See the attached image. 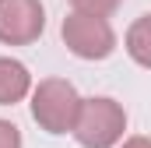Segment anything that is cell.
<instances>
[{
  "instance_id": "6da1fadb",
  "label": "cell",
  "mask_w": 151,
  "mask_h": 148,
  "mask_svg": "<svg viewBox=\"0 0 151 148\" xmlns=\"http://www.w3.org/2000/svg\"><path fill=\"white\" fill-rule=\"evenodd\" d=\"M127 131V110L109 95L81 99V110L74 120V141L81 148H116Z\"/></svg>"
},
{
  "instance_id": "7a4b0ae2",
  "label": "cell",
  "mask_w": 151,
  "mask_h": 148,
  "mask_svg": "<svg viewBox=\"0 0 151 148\" xmlns=\"http://www.w3.org/2000/svg\"><path fill=\"white\" fill-rule=\"evenodd\" d=\"M77 110H81V95L63 78H42L32 88V120L46 134H70Z\"/></svg>"
},
{
  "instance_id": "3957f363",
  "label": "cell",
  "mask_w": 151,
  "mask_h": 148,
  "mask_svg": "<svg viewBox=\"0 0 151 148\" xmlns=\"http://www.w3.org/2000/svg\"><path fill=\"white\" fill-rule=\"evenodd\" d=\"M60 36H63V46L77 60H106L116 53V32L106 14L70 11L60 25Z\"/></svg>"
},
{
  "instance_id": "277c9868",
  "label": "cell",
  "mask_w": 151,
  "mask_h": 148,
  "mask_svg": "<svg viewBox=\"0 0 151 148\" xmlns=\"http://www.w3.org/2000/svg\"><path fill=\"white\" fill-rule=\"evenodd\" d=\"M46 32L42 0H0V42L4 46H32Z\"/></svg>"
},
{
  "instance_id": "5b68a950",
  "label": "cell",
  "mask_w": 151,
  "mask_h": 148,
  "mask_svg": "<svg viewBox=\"0 0 151 148\" xmlns=\"http://www.w3.org/2000/svg\"><path fill=\"white\" fill-rule=\"evenodd\" d=\"M32 74L21 60L0 57V106H18L21 99L32 95Z\"/></svg>"
},
{
  "instance_id": "8992f818",
  "label": "cell",
  "mask_w": 151,
  "mask_h": 148,
  "mask_svg": "<svg viewBox=\"0 0 151 148\" xmlns=\"http://www.w3.org/2000/svg\"><path fill=\"white\" fill-rule=\"evenodd\" d=\"M123 49H127V57H130L137 67L151 71V14H141V18L127 28Z\"/></svg>"
},
{
  "instance_id": "52a82bcc",
  "label": "cell",
  "mask_w": 151,
  "mask_h": 148,
  "mask_svg": "<svg viewBox=\"0 0 151 148\" xmlns=\"http://www.w3.org/2000/svg\"><path fill=\"white\" fill-rule=\"evenodd\" d=\"M119 4L123 0H70L74 11H91V14H106V18L119 11Z\"/></svg>"
},
{
  "instance_id": "ba28073f",
  "label": "cell",
  "mask_w": 151,
  "mask_h": 148,
  "mask_svg": "<svg viewBox=\"0 0 151 148\" xmlns=\"http://www.w3.org/2000/svg\"><path fill=\"white\" fill-rule=\"evenodd\" d=\"M0 148H21V131L11 120H0Z\"/></svg>"
},
{
  "instance_id": "9c48e42d",
  "label": "cell",
  "mask_w": 151,
  "mask_h": 148,
  "mask_svg": "<svg viewBox=\"0 0 151 148\" xmlns=\"http://www.w3.org/2000/svg\"><path fill=\"white\" fill-rule=\"evenodd\" d=\"M119 148H151V138H144V134H134V138L119 141Z\"/></svg>"
}]
</instances>
